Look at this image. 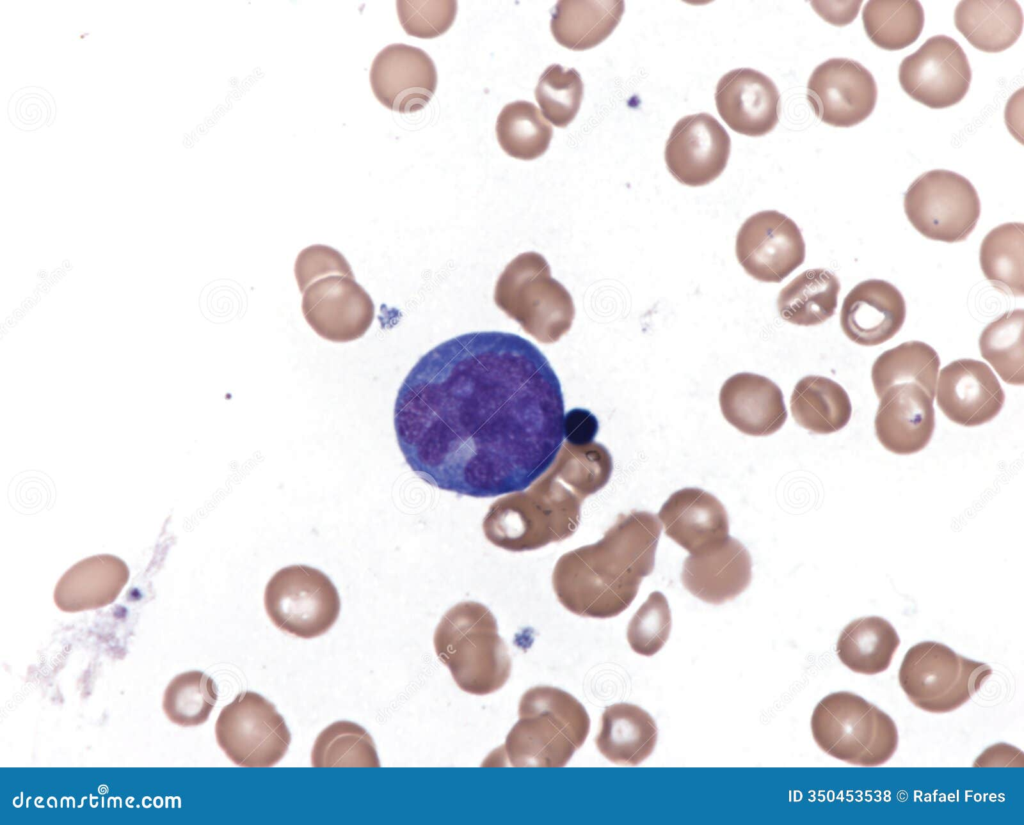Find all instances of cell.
<instances>
[{
  "label": "cell",
  "mask_w": 1024,
  "mask_h": 825,
  "mask_svg": "<svg viewBox=\"0 0 1024 825\" xmlns=\"http://www.w3.org/2000/svg\"><path fill=\"white\" fill-rule=\"evenodd\" d=\"M661 529L658 517L649 512L620 514L598 542L559 558L552 575L558 601L582 617L622 613L654 569Z\"/></svg>",
  "instance_id": "obj_3"
},
{
  "label": "cell",
  "mask_w": 1024,
  "mask_h": 825,
  "mask_svg": "<svg viewBox=\"0 0 1024 825\" xmlns=\"http://www.w3.org/2000/svg\"><path fill=\"white\" fill-rule=\"evenodd\" d=\"M551 468L527 491L499 498L489 508L483 531L502 549L521 552L562 541L576 530L582 501L610 479L613 461L597 442H565Z\"/></svg>",
  "instance_id": "obj_2"
},
{
  "label": "cell",
  "mask_w": 1024,
  "mask_h": 825,
  "mask_svg": "<svg viewBox=\"0 0 1024 825\" xmlns=\"http://www.w3.org/2000/svg\"><path fill=\"white\" fill-rule=\"evenodd\" d=\"M839 291L840 282L833 273L821 268L806 270L780 291L778 312L795 325L822 324L834 315Z\"/></svg>",
  "instance_id": "obj_31"
},
{
  "label": "cell",
  "mask_w": 1024,
  "mask_h": 825,
  "mask_svg": "<svg viewBox=\"0 0 1024 825\" xmlns=\"http://www.w3.org/2000/svg\"><path fill=\"white\" fill-rule=\"evenodd\" d=\"M313 767H380L373 738L359 724L336 721L317 736L312 751Z\"/></svg>",
  "instance_id": "obj_36"
},
{
  "label": "cell",
  "mask_w": 1024,
  "mask_h": 825,
  "mask_svg": "<svg viewBox=\"0 0 1024 825\" xmlns=\"http://www.w3.org/2000/svg\"><path fill=\"white\" fill-rule=\"evenodd\" d=\"M434 648L457 686L474 695L493 693L511 674V658L491 611L478 602H461L441 618Z\"/></svg>",
  "instance_id": "obj_6"
},
{
  "label": "cell",
  "mask_w": 1024,
  "mask_h": 825,
  "mask_svg": "<svg viewBox=\"0 0 1024 825\" xmlns=\"http://www.w3.org/2000/svg\"><path fill=\"white\" fill-rule=\"evenodd\" d=\"M719 403L724 418L740 432L767 436L787 419L780 388L770 379L753 373H737L721 387Z\"/></svg>",
  "instance_id": "obj_24"
},
{
  "label": "cell",
  "mask_w": 1024,
  "mask_h": 825,
  "mask_svg": "<svg viewBox=\"0 0 1024 825\" xmlns=\"http://www.w3.org/2000/svg\"><path fill=\"white\" fill-rule=\"evenodd\" d=\"M494 301L541 343L558 341L575 316L571 295L551 277L545 258L535 252L522 253L506 266L496 283Z\"/></svg>",
  "instance_id": "obj_8"
},
{
  "label": "cell",
  "mask_w": 1024,
  "mask_h": 825,
  "mask_svg": "<svg viewBox=\"0 0 1024 825\" xmlns=\"http://www.w3.org/2000/svg\"><path fill=\"white\" fill-rule=\"evenodd\" d=\"M807 99L822 122L834 127H851L872 113L877 101V85L870 71L859 62L832 58L812 72Z\"/></svg>",
  "instance_id": "obj_15"
},
{
  "label": "cell",
  "mask_w": 1024,
  "mask_h": 825,
  "mask_svg": "<svg viewBox=\"0 0 1024 825\" xmlns=\"http://www.w3.org/2000/svg\"><path fill=\"white\" fill-rule=\"evenodd\" d=\"M898 78L912 99L931 109H943L964 98L971 69L962 47L951 37L937 35L902 60Z\"/></svg>",
  "instance_id": "obj_13"
},
{
  "label": "cell",
  "mask_w": 1024,
  "mask_h": 825,
  "mask_svg": "<svg viewBox=\"0 0 1024 825\" xmlns=\"http://www.w3.org/2000/svg\"><path fill=\"white\" fill-rule=\"evenodd\" d=\"M340 597L322 571L292 565L278 570L264 592V607L281 631L309 639L323 635L336 622Z\"/></svg>",
  "instance_id": "obj_10"
},
{
  "label": "cell",
  "mask_w": 1024,
  "mask_h": 825,
  "mask_svg": "<svg viewBox=\"0 0 1024 825\" xmlns=\"http://www.w3.org/2000/svg\"><path fill=\"white\" fill-rule=\"evenodd\" d=\"M560 381L544 354L512 333L447 340L410 370L394 429L410 468L442 490L476 498L522 491L564 440Z\"/></svg>",
  "instance_id": "obj_1"
},
{
  "label": "cell",
  "mask_w": 1024,
  "mask_h": 825,
  "mask_svg": "<svg viewBox=\"0 0 1024 825\" xmlns=\"http://www.w3.org/2000/svg\"><path fill=\"white\" fill-rule=\"evenodd\" d=\"M658 519L665 534L690 554L712 549L729 537L726 509L716 497L699 488L674 492L662 505Z\"/></svg>",
  "instance_id": "obj_22"
},
{
  "label": "cell",
  "mask_w": 1024,
  "mask_h": 825,
  "mask_svg": "<svg viewBox=\"0 0 1024 825\" xmlns=\"http://www.w3.org/2000/svg\"><path fill=\"white\" fill-rule=\"evenodd\" d=\"M1024 225L1010 222L992 229L980 246L979 261L985 278L998 290L1024 295Z\"/></svg>",
  "instance_id": "obj_33"
},
{
  "label": "cell",
  "mask_w": 1024,
  "mask_h": 825,
  "mask_svg": "<svg viewBox=\"0 0 1024 825\" xmlns=\"http://www.w3.org/2000/svg\"><path fill=\"white\" fill-rule=\"evenodd\" d=\"M790 408L794 420L801 427L817 434L839 431L847 425L852 413L845 389L829 378L815 375L797 382Z\"/></svg>",
  "instance_id": "obj_30"
},
{
  "label": "cell",
  "mask_w": 1024,
  "mask_h": 825,
  "mask_svg": "<svg viewBox=\"0 0 1024 825\" xmlns=\"http://www.w3.org/2000/svg\"><path fill=\"white\" fill-rule=\"evenodd\" d=\"M496 135L501 148L509 156L528 161L546 152L553 130L533 103L514 101L501 110L496 122Z\"/></svg>",
  "instance_id": "obj_35"
},
{
  "label": "cell",
  "mask_w": 1024,
  "mask_h": 825,
  "mask_svg": "<svg viewBox=\"0 0 1024 825\" xmlns=\"http://www.w3.org/2000/svg\"><path fill=\"white\" fill-rule=\"evenodd\" d=\"M991 674L985 663L959 655L942 643L924 641L906 652L898 679L916 707L947 713L969 701Z\"/></svg>",
  "instance_id": "obj_9"
},
{
  "label": "cell",
  "mask_w": 1024,
  "mask_h": 825,
  "mask_svg": "<svg viewBox=\"0 0 1024 825\" xmlns=\"http://www.w3.org/2000/svg\"><path fill=\"white\" fill-rule=\"evenodd\" d=\"M940 359L937 352L921 341L904 342L884 351L875 360L871 378L880 398L893 385L914 382L934 399Z\"/></svg>",
  "instance_id": "obj_32"
},
{
  "label": "cell",
  "mask_w": 1024,
  "mask_h": 825,
  "mask_svg": "<svg viewBox=\"0 0 1024 825\" xmlns=\"http://www.w3.org/2000/svg\"><path fill=\"white\" fill-rule=\"evenodd\" d=\"M598 430V420L589 410L574 408L564 416V437L571 445L583 446L593 442Z\"/></svg>",
  "instance_id": "obj_43"
},
{
  "label": "cell",
  "mask_w": 1024,
  "mask_h": 825,
  "mask_svg": "<svg viewBox=\"0 0 1024 825\" xmlns=\"http://www.w3.org/2000/svg\"><path fill=\"white\" fill-rule=\"evenodd\" d=\"M730 148L724 127L712 115L697 113L674 125L665 146V162L681 184L704 186L724 171Z\"/></svg>",
  "instance_id": "obj_16"
},
{
  "label": "cell",
  "mask_w": 1024,
  "mask_h": 825,
  "mask_svg": "<svg viewBox=\"0 0 1024 825\" xmlns=\"http://www.w3.org/2000/svg\"><path fill=\"white\" fill-rule=\"evenodd\" d=\"M938 407L954 423L966 427L991 421L1001 411L1004 391L991 368L974 359L943 367L935 391Z\"/></svg>",
  "instance_id": "obj_18"
},
{
  "label": "cell",
  "mask_w": 1024,
  "mask_h": 825,
  "mask_svg": "<svg viewBox=\"0 0 1024 825\" xmlns=\"http://www.w3.org/2000/svg\"><path fill=\"white\" fill-rule=\"evenodd\" d=\"M214 680L199 670L175 676L165 689L162 707L170 721L191 727L205 723L217 702Z\"/></svg>",
  "instance_id": "obj_38"
},
{
  "label": "cell",
  "mask_w": 1024,
  "mask_h": 825,
  "mask_svg": "<svg viewBox=\"0 0 1024 825\" xmlns=\"http://www.w3.org/2000/svg\"><path fill=\"white\" fill-rule=\"evenodd\" d=\"M535 98L543 116L556 127H567L576 117L583 98V82L574 68L548 66L539 77Z\"/></svg>",
  "instance_id": "obj_39"
},
{
  "label": "cell",
  "mask_w": 1024,
  "mask_h": 825,
  "mask_svg": "<svg viewBox=\"0 0 1024 825\" xmlns=\"http://www.w3.org/2000/svg\"><path fill=\"white\" fill-rule=\"evenodd\" d=\"M371 89L386 108L413 113L424 108L435 93L437 71L420 48L390 44L374 58L369 73Z\"/></svg>",
  "instance_id": "obj_17"
},
{
  "label": "cell",
  "mask_w": 1024,
  "mask_h": 825,
  "mask_svg": "<svg viewBox=\"0 0 1024 825\" xmlns=\"http://www.w3.org/2000/svg\"><path fill=\"white\" fill-rule=\"evenodd\" d=\"M657 736L656 723L648 712L633 704L617 703L602 714L595 743L609 761L635 766L652 754Z\"/></svg>",
  "instance_id": "obj_26"
},
{
  "label": "cell",
  "mask_w": 1024,
  "mask_h": 825,
  "mask_svg": "<svg viewBox=\"0 0 1024 825\" xmlns=\"http://www.w3.org/2000/svg\"><path fill=\"white\" fill-rule=\"evenodd\" d=\"M900 644L894 627L879 616L850 622L840 633L836 652L850 670L875 675L888 669Z\"/></svg>",
  "instance_id": "obj_29"
},
{
  "label": "cell",
  "mask_w": 1024,
  "mask_h": 825,
  "mask_svg": "<svg viewBox=\"0 0 1024 825\" xmlns=\"http://www.w3.org/2000/svg\"><path fill=\"white\" fill-rule=\"evenodd\" d=\"M128 578L129 569L120 558L92 556L76 563L60 578L54 602L65 612L101 608L115 601Z\"/></svg>",
  "instance_id": "obj_25"
},
{
  "label": "cell",
  "mask_w": 1024,
  "mask_h": 825,
  "mask_svg": "<svg viewBox=\"0 0 1024 825\" xmlns=\"http://www.w3.org/2000/svg\"><path fill=\"white\" fill-rule=\"evenodd\" d=\"M862 1H812L811 5L828 23L845 26L857 16Z\"/></svg>",
  "instance_id": "obj_44"
},
{
  "label": "cell",
  "mask_w": 1024,
  "mask_h": 825,
  "mask_svg": "<svg viewBox=\"0 0 1024 825\" xmlns=\"http://www.w3.org/2000/svg\"><path fill=\"white\" fill-rule=\"evenodd\" d=\"M672 626L671 611L666 597L652 592L637 610L627 628L631 649L644 656H652L667 642Z\"/></svg>",
  "instance_id": "obj_40"
},
{
  "label": "cell",
  "mask_w": 1024,
  "mask_h": 825,
  "mask_svg": "<svg viewBox=\"0 0 1024 825\" xmlns=\"http://www.w3.org/2000/svg\"><path fill=\"white\" fill-rule=\"evenodd\" d=\"M397 14L404 31L418 38H434L444 34L457 14L455 0H398Z\"/></svg>",
  "instance_id": "obj_41"
},
{
  "label": "cell",
  "mask_w": 1024,
  "mask_h": 825,
  "mask_svg": "<svg viewBox=\"0 0 1024 825\" xmlns=\"http://www.w3.org/2000/svg\"><path fill=\"white\" fill-rule=\"evenodd\" d=\"M879 399L874 427L882 446L899 455L925 448L935 428L934 399L914 382L893 385Z\"/></svg>",
  "instance_id": "obj_20"
},
{
  "label": "cell",
  "mask_w": 1024,
  "mask_h": 825,
  "mask_svg": "<svg viewBox=\"0 0 1024 825\" xmlns=\"http://www.w3.org/2000/svg\"><path fill=\"white\" fill-rule=\"evenodd\" d=\"M958 31L976 49L997 53L1011 47L1023 28V13L1014 0H964L954 12Z\"/></svg>",
  "instance_id": "obj_27"
},
{
  "label": "cell",
  "mask_w": 1024,
  "mask_h": 825,
  "mask_svg": "<svg viewBox=\"0 0 1024 825\" xmlns=\"http://www.w3.org/2000/svg\"><path fill=\"white\" fill-rule=\"evenodd\" d=\"M7 113L13 126L23 131H34L53 122L56 104L44 88L26 86L11 95Z\"/></svg>",
  "instance_id": "obj_42"
},
{
  "label": "cell",
  "mask_w": 1024,
  "mask_h": 825,
  "mask_svg": "<svg viewBox=\"0 0 1024 825\" xmlns=\"http://www.w3.org/2000/svg\"><path fill=\"white\" fill-rule=\"evenodd\" d=\"M519 720L483 766L563 767L585 742L590 719L570 693L540 685L519 702Z\"/></svg>",
  "instance_id": "obj_4"
},
{
  "label": "cell",
  "mask_w": 1024,
  "mask_h": 825,
  "mask_svg": "<svg viewBox=\"0 0 1024 825\" xmlns=\"http://www.w3.org/2000/svg\"><path fill=\"white\" fill-rule=\"evenodd\" d=\"M904 209L923 236L947 243L964 241L980 216L972 183L955 172L937 169L916 178L904 195Z\"/></svg>",
  "instance_id": "obj_11"
},
{
  "label": "cell",
  "mask_w": 1024,
  "mask_h": 825,
  "mask_svg": "<svg viewBox=\"0 0 1024 825\" xmlns=\"http://www.w3.org/2000/svg\"><path fill=\"white\" fill-rule=\"evenodd\" d=\"M1024 310L1005 312L990 322L979 338L981 356L988 361L1002 380L1023 385Z\"/></svg>",
  "instance_id": "obj_37"
},
{
  "label": "cell",
  "mask_w": 1024,
  "mask_h": 825,
  "mask_svg": "<svg viewBox=\"0 0 1024 825\" xmlns=\"http://www.w3.org/2000/svg\"><path fill=\"white\" fill-rule=\"evenodd\" d=\"M715 102L721 118L739 134L763 136L779 121L778 89L754 69L739 68L723 75L716 86Z\"/></svg>",
  "instance_id": "obj_19"
},
{
  "label": "cell",
  "mask_w": 1024,
  "mask_h": 825,
  "mask_svg": "<svg viewBox=\"0 0 1024 825\" xmlns=\"http://www.w3.org/2000/svg\"><path fill=\"white\" fill-rule=\"evenodd\" d=\"M866 35L885 50H901L914 43L924 26V11L916 0H872L864 6Z\"/></svg>",
  "instance_id": "obj_34"
},
{
  "label": "cell",
  "mask_w": 1024,
  "mask_h": 825,
  "mask_svg": "<svg viewBox=\"0 0 1024 825\" xmlns=\"http://www.w3.org/2000/svg\"><path fill=\"white\" fill-rule=\"evenodd\" d=\"M215 736L219 747L236 765L271 767L286 754L291 734L273 703L245 691L221 710Z\"/></svg>",
  "instance_id": "obj_12"
},
{
  "label": "cell",
  "mask_w": 1024,
  "mask_h": 825,
  "mask_svg": "<svg viewBox=\"0 0 1024 825\" xmlns=\"http://www.w3.org/2000/svg\"><path fill=\"white\" fill-rule=\"evenodd\" d=\"M302 312L322 338L348 342L361 338L374 319V304L350 265L334 248L312 245L295 262Z\"/></svg>",
  "instance_id": "obj_5"
},
{
  "label": "cell",
  "mask_w": 1024,
  "mask_h": 825,
  "mask_svg": "<svg viewBox=\"0 0 1024 825\" xmlns=\"http://www.w3.org/2000/svg\"><path fill=\"white\" fill-rule=\"evenodd\" d=\"M623 12L624 2L619 0H561L552 13L551 33L570 50H587L613 32Z\"/></svg>",
  "instance_id": "obj_28"
},
{
  "label": "cell",
  "mask_w": 1024,
  "mask_h": 825,
  "mask_svg": "<svg viewBox=\"0 0 1024 825\" xmlns=\"http://www.w3.org/2000/svg\"><path fill=\"white\" fill-rule=\"evenodd\" d=\"M811 731L820 749L851 765H883L898 746L893 719L851 692L830 693L819 701L812 713Z\"/></svg>",
  "instance_id": "obj_7"
},
{
  "label": "cell",
  "mask_w": 1024,
  "mask_h": 825,
  "mask_svg": "<svg viewBox=\"0 0 1024 825\" xmlns=\"http://www.w3.org/2000/svg\"><path fill=\"white\" fill-rule=\"evenodd\" d=\"M751 579V556L740 541L730 536L712 549L690 554L681 573L682 583L692 595L715 605L736 598Z\"/></svg>",
  "instance_id": "obj_23"
},
{
  "label": "cell",
  "mask_w": 1024,
  "mask_h": 825,
  "mask_svg": "<svg viewBox=\"0 0 1024 825\" xmlns=\"http://www.w3.org/2000/svg\"><path fill=\"white\" fill-rule=\"evenodd\" d=\"M906 305L891 283L870 279L857 284L845 297L840 325L844 334L862 346H876L891 339L902 327Z\"/></svg>",
  "instance_id": "obj_21"
},
{
  "label": "cell",
  "mask_w": 1024,
  "mask_h": 825,
  "mask_svg": "<svg viewBox=\"0 0 1024 825\" xmlns=\"http://www.w3.org/2000/svg\"><path fill=\"white\" fill-rule=\"evenodd\" d=\"M736 256L754 279L778 283L805 259V243L796 223L786 215L767 210L750 216L736 237Z\"/></svg>",
  "instance_id": "obj_14"
}]
</instances>
